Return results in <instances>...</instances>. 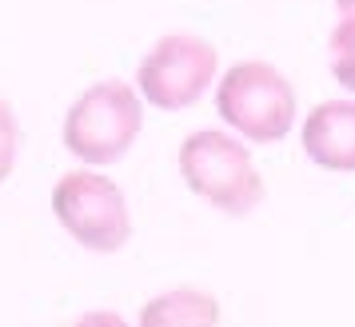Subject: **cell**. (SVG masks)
Instances as JSON below:
<instances>
[{
  "label": "cell",
  "instance_id": "obj_3",
  "mask_svg": "<svg viewBox=\"0 0 355 327\" xmlns=\"http://www.w3.org/2000/svg\"><path fill=\"white\" fill-rule=\"evenodd\" d=\"M144 128V104L140 92L124 80H100L72 100L64 116V148L76 160L116 164Z\"/></svg>",
  "mask_w": 355,
  "mask_h": 327
},
{
  "label": "cell",
  "instance_id": "obj_8",
  "mask_svg": "<svg viewBox=\"0 0 355 327\" xmlns=\"http://www.w3.org/2000/svg\"><path fill=\"white\" fill-rule=\"evenodd\" d=\"M327 48H331V76H336V84L355 92V17H339Z\"/></svg>",
  "mask_w": 355,
  "mask_h": 327
},
{
  "label": "cell",
  "instance_id": "obj_7",
  "mask_svg": "<svg viewBox=\"0 0 355 327\" xmlns=\"http://www.w3.org/2000/svg\"><path fill=\"white\" fill-rule=\"evenodd\" d=\"M140 327H220V299L208 288H172L140 308Z\"/></svg>",
  "mask_w": 355,
  "mask_h": 327
},
{
  "label": "cell",
  "instance_id": "obj_5",
  "mask_svg": "<svg viewBox=\"0 0 355 327\" xmlns=\"http://www.w3.org/2000/svg\"><path fill=\"white\" fill-rule=\"evenodd\" d=\"M216 72H220V52L211 40L196 33H168L144 52L136 68V88L148 104L180 112L208 92Z\"/></svg>",
  "mask_w": 355,
  "mask_h": 327
},
{
  "label": "cell",
  "instance_id": "obj_10",
  "mask_svg": "<svg viewBox=\"0 0 355 327\" xmlns=\"http://www.w3.org/2000/svg\"><path fill=\"white\" fill-rule=\"evenodd\" d=\"M76 327H128L124 324V315H116V311H88L76 319Z\"/></svg>",
  "mask_w": 355,
  "mask_h": 327
},
{
  "label": "cell",
  "instance_id": "obj_4",
  "mask_svg": "<svg viewBox=\"0 0 355 327\" xmlns=\"http://www.w3.org/2000/svg\"><path fill=\"white\" fill-rule=\"evenodd\" d=\"M52 215L60 220V228L88 251L112 256L128 244L132 236V215L128 200L120 192V184L100 176L92 168L64 172L52 188Z\"/></svg>",
  "mask_w": 355,
  "mask_h": 327
},
{
  "label": "cell",
  "instance_id": "obj_1",
  "mask_svg": "<svg viewBox=\"0 0 355 327\" xmlns=\"http://www.w3.org/2000/svg\"><path fill=\"white\" fill-rule=\"evenodd\" d=\"M180 176L204 204L224 215H248L268 192L243 140L220 128H200L180 144Z\"/></svg>",
  "mask_w": 355,
  "mask_h": 327
},
{
  "label": "cell",
  "instance_id": "obj_9",
  "mask_svg": "<svg viewBox=\"0 0 355 327\" xmlns=\"http://www.w3.org/2000/svg\"><path fill=\"white\" fill-rule=\"evenodd\" d=\"M17 144H20V128H17V112L12 104L0 96V184L12 176V164H17Z\"/></svg>",
  "mask_w": 355,
  "mask_h": 327
},
{
  "label": "cell",
  "instance_id": "obj_6",
  "mask_svg": "<svg viewBox=\"0 0 355 327\" xmlns=\"http://www.w3.org/2000/svg\"><path fill=\"white\" fill-rule=\"evenodd\" d=\"M304 152L327 172H355V100H323L304 120Z\"/></svg>",
  "mask_w": 355,
  "mask_h": 327
},
{
  "label": "cell",
  "instance_id": "obj_11",
  "mask_svg": "<svg viewBox=\"0 0 355 327\" xmlns=\"http://www.w3.org/2000/svg\"><path fill=\"white\" fill-rule=\"evenodd\" d=\"M339 17H355V0H336Z\"/></svg>",
  "mask_w": 355,
  "mask_h": 327
},
{
  "label": "cell",
  "instance_id": "obj_2",
  "mask_svg": "<svg viewBox=\"0 0 355 327\" xmlns=\"http://www.w3.org/2000/svg\"><path fill=\"white\" fill-rule=\"evenodd\" d=\"M216 112L252 144H275L295 124V88L268 60H240L220 76Z\"/></svg>",
  "mask_w": 355,
  "mask_h": 327
}]
</instances>
